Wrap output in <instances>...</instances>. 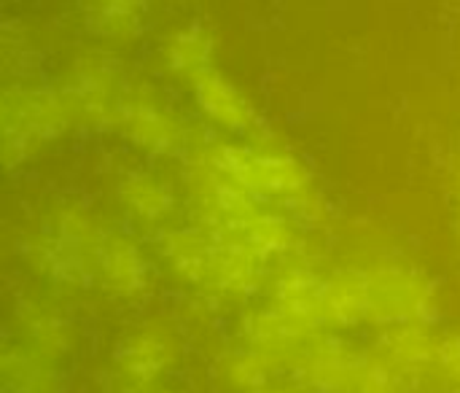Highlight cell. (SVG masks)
Instances as JSON below:
<instances>
[{
    "instance_id": "1",
    "label": "cell",
    "mask_w": 460,
    "mask_h": 393,
    "mask_svg": "<svg viewBox=\"0 0 460 393\" xmlns=\"http://www.w3.org/2000/svg\"><path fill=\"white\" fill-rule=\"evenodd\" d=\"M119 359H121L124 370H129V372H135L140 378H151V375H156L162 370L164 351L159 345H154V343H129V345L121 348Z\"/></svg>"
}]
</instances>
